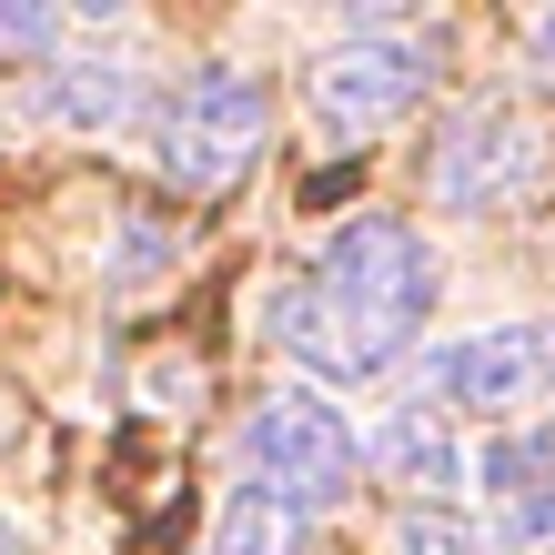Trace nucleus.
<instances>
[{"instance_id":"f257e3e1","label":"nucleus","mask_w":555,"mask_h":555,"mask_svg":"<svg viewBox=\"0 0 555 555\" xmlns=\"http://www.w3.org/2000/svg\"><path fill=\"white\" fill-rule=\"evenodd\" d=\"M253 313L313 384H364L395 353H414L424 313H435V253L404 212H344L304 273L253 293Z\"/></svg>"},{"instance_id":"f03ea898","label":"nucleus","mask_w":555,"mask_h":555,"mask_svg":"<svg viewBox=\"0 0 555 555\" xmlns=\"http://www.w3.org/2000/svg\"><path fill=\"white\" fill-rule=\"evenodd\" d=\"M243 465H253V485H273V495L323 515V505H344L353 465H364V435L344 424V404L323 384H273L243 414Z\"/></svg>"},{"instance_id":"7ed1b4c3","label":"nucleus","mask_w":555,"mask_h":555,"mask_svg":"<svg viewBox=\"0 0 555 555\" xmlns=\"http://www.w3.org/2000/svg\"><path fill=\"white\" fill-rule=\"evenodd\" d=\"M263 132H273L263 81L233 72V61H212V72H192L172 91V112H162V132H152V172L182 182V192H222L253 152H263Z\"/></svg>"},{"instance_id":"20e7f679","label":"nucleus","mask_w":555,"mask_h":555,"mask_svg":"<svg viewBox=\"0 0 555 555\" xmlns=\"http://www.w3.org/2000/svg\"><path fill=\"white\" fill-rule=\"evenodd\" d=\"M424 81H435V51L414 41V30H353V41H334L313 61V121L344 142H374L384 121H404L424 102Z\"/></svg>"},{"instance_id":"39448f33","label":"nucleus","mask_w":555,"mask_h":555,"mask_svg":"<svg viewBox=\"0 0 555 555\" xmlns=\"http://www.w3.org/2000/svg\"><path fill=\"white\" fill-rule=\"evenodd\" d=\"M424 384L444 414H526L555 384V323H485V334L424 344Z\"/></svg>"},{"instance_id":"423d86ee","label":"nucleus","mask_w":555,"mask_h":555,"mask_svg":"<svg viewBox=\"0 0 555 555\" xmlns=\"http://www.w3.org/2000/svg\"><path fill=\"white\" fill-rule=\"evenodd\" d=\"M535 172H545V142H535V121L515 102L454 112L444 142H435V203L444 212H495L515 192H535Z\"/></svg>"},{"instance_id":"0eeeda50","label":"nucleus","mask_w":555,"mask_h":555,"mask_svg":"<svg viewBox=\"0 0 555 555\" xmlns=\"http://www.w3.org/2000/svg\"><path fill=\"white\" fill-rule=\"evenodd\" d=\"M132 112H142L132 61H61V72L30 81V121H61V132H121Z\"/></svg>"},{"instance_id":"6e6552de","label":"nucleus","mask_w":555,"mask_h":555,"mask_svg":"<svg viewBox=\"0 0 555 555\" xmlns=\"http://www.w3.org/2000/svg\"><path fill=\"white\" fill-rule=\"evenodd\" d=\"M374 454H384L404 485H424V495H454V485H475V454L444 435V414H435V404H395V414L374 424Z\"/></svg>"},{"instance_id":"1a4fd4ad","label":"nucleus","mask_w":555,"mask_h":555,"mask_svg":"<svg viewBox=\"0 0 555 555\" xmlns=\"http://www.w3.org/2000/svg\"><path fill=\"white\" fill-rule=\"evenodd\" d=\"M212 555H313V505L273 495V485H233L212 515Z\"/></svg>"},{"instance_id":"9d476101","label":"nucleus","mask_w":555,"mask_h":555,"mask_svg":"<svg viewBox=\"0 0 555 555\" xmlns=\"http://www.w3.org/2000/svg\"><path fill=\"white\" fill-rule=\"evenodd\" d=\"M545 475H555V424H545V435H495L475 454V485H485V495H515V505L545 495Z\"/></svg>"},{"instance_id":"9b49d317","label":"nucleus","mask_w":555,"mask_h":555,"mask_svg":"<svg viewBox=\"0 0 555 555\" xmlns=\"http://www.w3.org/2000/svg\"><path fill=\"white\" fill-rule=\"evenodd\" d=\"M395 545L404 555H485V526H475V515H444V505H414Z\"/></svg>"},{"instance_id":"f8f14e48","label":"nucleus","mask_w":555,"mask_h":555,"mask_svg":"<svg viewBox=\"0 0 555 555\" xmlns=\"http://www.w3.org/2000/svg\"><path fill=\"white\" fill-rule=\"evenodd\" d=\"M121 243H132V253H121V283H142V273H162V263H172V253H162V233H152V222H121Z\"/></svg>"},{"instance_id":"ddd939ff","label":"nucleus","mask_w":555,"mask_h":555,"mask_svg":"<svg viewBox=\"0 0 555 555\" xmlns=\"http://www.w3.org/2000/svg\"><path fill=\"white\" fill-rule=\"evenodd\" d=\"M51 41H61L51 11H0V51H51Z\"/></svg>"},{"instance_id":"4468645a","label":"nucleus","mask_w":555,"mask_h":555,"mask_svg":"<svg viewBox=\"0 0 555 555\" xmlns=\"http://www.w3.org/2000/svg\"><path fill=\"white\" fill-rule=\"evenodd\" d=\"M0 555H11V545H0Z\"/></svg>"}]
</instances>
